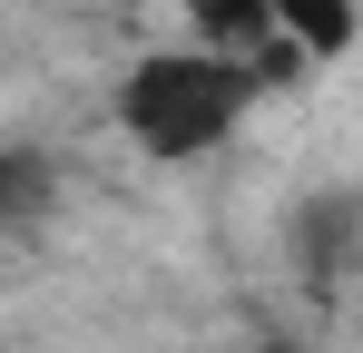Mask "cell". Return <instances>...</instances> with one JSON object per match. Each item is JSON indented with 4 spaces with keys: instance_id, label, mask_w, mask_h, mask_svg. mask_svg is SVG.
<instances>
[{
    "instance_id": "obj_1",
    "label": "cell",
    "mask_w": 363,
    "mask_h": 353,
    "mask_svg": "<svg viewBox=\"0 0 363 353\" xmlns=\"http://www.w3.org/2000/svg\"><path fill=\"white\" fill-rule=\"evenodd\" d=\"M255 99H265V69L236 59V50H206V40L147 50V59L118 69V138L147 167H196L226 138H245Z\"/></svg>"
},
{
    "instance_id": "obj_2",
    "label": "cell",
    "mask_w": 363,
    "mask_h": 353,
    "mask_svg": "<svg viewBox=\"0 0 363 353\" xmlns=\"http://www.w3.org/2000/svg\"><path fill=\"white\" fill-rule=\"evenodd\" d=\"M177 10H186V40L236 50V59H255V50L285 40V30H275V0H177Z\"/></svg>"
},
{
    "instance_id": "obj_3",
    "label": "cell",
    "mask_w": 363,
    "mask_h": 353,
    "mask_svg": "<svg viewBox=\"0 0 363 353\" xmlns=\"http://www.w3.org/2000/svg\"><path fill=\"white\" fill-rule=\"evenodd\" d=\"M275 30L295 59H344L363 30V0H275Z\"/></svg>"
},
{
    "instance_id": "obj_4",
    "label": "cell",
    "mask_w": 363,
    "mask_h": 353,
    "mask_svg": "<svg viewBox=\"0 0 363 353\" xmlns=\"http://www.w3.org/2000/svg\"><path fill=\"white\" fill-rule=\"evenodd\" d=\"M30 196H40V176H30V157H20V147H0V235L20 226V206H30Z\"/></svg>"
}]
</instances>
